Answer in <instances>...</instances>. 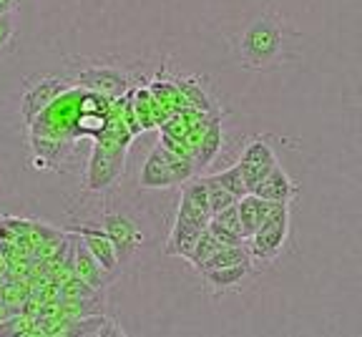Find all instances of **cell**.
Instances as JSON below:
<instances>
[{"instance_id": "1", "label": "cell", "mask_w": 362, "mask_h": 337, "mask_svg": "<svg viewBox=\"0 0 362 337\" xmlns=\"http://www.w3.org/2000/svg\"><path fill=\"white\" fill-rule=\"evenodd\" d=\"M239 56L244 66L255 71L277 66L282 58V23L272 13L257 18L239 40Z\"/></svg>"}, {"instance_id": "2", "label": "cell", "mask_w": 362, "mask_h": 337, "mask_svg": "<svg viewBox=\"0 0 362 337\" xmlns=\"http://www.w3.org/2000/svg\"><path fill=\"white\" fill-rule=\"evenodd\" d=\"M194 174H197V168H194L192 159L179 156V154L169 152L166 147L158 144V147L151 149L146 164H144L139 184L144 189H169V186L187 184Z\"/></svg>"}, {"instance_id": "3", "label": "cell", "mask_w": 362, "mask_h": 337, "mask_svg": "<svg viewBox=\"0 0 362 337\" xmlns=\"http://www.w3.org/2000/svg\"><path fill=\"white\" fill-rule=\"evenodd\" d=\"M289 236V204H277L259 224V229L247 239V249L255 264H269L282 254Z\"/></svg>"}, {"instance_id": "4", "label": "cell", "mask_w": 362, "mask_h": 337, "mask_svg": "<svg viewBox=\"0 0 362 337\" xmlns=\"http://www.w3.org/2000/svg\"><path fill=\"white\" fill-rule=\"evenodd\" d=\"M277 164H279L277 154H274V149H272L264 139L249 141L242 152V159H239V168H242L249 194H252V191H255L257 186L269 176V171L277 166Z\"/></svg>"}, {"instance_id": "5", "label": "cell", "mask_w": 362, "mask_h": 337, "mask_svg": "<svg viewBox=\"0 0 362 337\" xmlns=\"http://www.w3.org/2000/svg\"><path fill=\"white\" fill-rule=\"evenodd\" d=\"M103 229L111 236L113 247L119 252L121 264L129 262V259L139 252V247H141V242H144L141 229H139L129 217H124V214H116V212L103 214Z\"/></svg>"}, {"instance_id": "6", "label": "cell", "mask_w": 362, "mask_h": 337, "mask_svg": "<svg viewBox=\"0 0 362 337\" xmlns=\"http://www.w3.org/2000/svg\"><path fill=\"white\" fill-rule=\"evenodd\" d=\"M76 84L83 86L86 91L108 96V98H121L129 88V79L121 71L106 66H90L76 76Z\"/></svg>"}, {"instance_id": "7", "label": "cell", "mask_w": 362, "mask_h": 337, "mask_svg": "<svg viewBox=\"0 0 362 337\" xmlns=\"http://www.w3.org/2000/svg\"><path fill=\"white\" fill-rule=\"evenodd\" d=\"M71 234H78L83 239V244L88 247V252L101 262V267L111 275H119V267H121V259L119 252L113 247L111 236L106 234L103 227H93V224H83V227H74Z\"/></svg>"}, {"instance_id": "8", "label": "cell", "mask_w": 362, "mask_h": 337, "mask_svg": "<svg viewBox=\"0 0 362 337\" xmlns=\"http://www.w3.org/2000/svg\"><path fill=\"white\" fill-rule=\"evenodd\" d=\"M66 88H68L66 81H61V79H40L38 84L28 86V88L23 91L21 113H23V118H25V124H30L40 111H45V108L51 106Z\"/></svg>"}, {"instance_id": "9", "label": "cell", "mask_w": 362, "mask_h": 337, "mask_svg": "<svg viewBox=\"0 0 362 337\" xmlns=\"http://www.w3.org/2000/svg\"><path fill=\"white\" fill-rule=\"evenodd\" d=\"M74 275L81 277L83 282H88L93 290H103V287H108V282L116 277V275H111V272L103 270L101 262L88 252L83 239H81L78 244H74Z\"/></svg>"}, {"instance_id": "10", "label": "cell", "mask_w": 362, "mask_h": 337, "mask_svg": "<svg viewBox=\"0 0 362 337\" xmlns=\"http://www.w3.org/2000/svg\"><path fill=\"white\" fill-rule=\"evenodd\" d=\"M204 229H206V227L199 224V222L176 217L174 227H171L169 242H166V254H169V257H181L189 262V257H192V252H194V244H197L199 234H202Z\"/></svg>"}, {"instance_id": "11", "label": "cell", "mask_w": 362, "mask_h": 337, "mask_svg": "<svg viewBox=\"0 0 362 337\" xmlns=\"http://www.w3.org/2000/svg\"><path fill=\"white\" fill-rule=\"evenodd\" d=\"M252 194H257V197H262V199H269V202L289 204L297 194H300V186L294 184V181L287 176V171L277 164V166L269 171V176H267Z\"/></svg>"}, {"instance_id": "12", "label": "cell", "mask_w": 362, "mask_h": 337, "mask_svg": "<svg viewBox=\"0 0 362 337\" xmlns=\"http://www.w3.org/2000/svg\"><path fill=\"white\" fill-rule=\"evenodd\" d=\"M255 270V262H239L232 264V267H219V270H206L202 272V280L206 285V290L211 292H229L234 287H239Z\"/></svg>"}, {"instance_id": "13", "label": "cell", "mask_w": 362, "mask_h": 337, "mask_svg": "<svg viewBox=\"0 0 362 337\" xmlns=\"http://www.w3.org/2000/svg\"><path fill=\"white\" fill-rule=\"evenodd\" d=\"M279 202H269V199H262L257 194H247L237 202V209H239V219H242V229H244V236H252L259 224L267 219L272 214V209L277 207Z\"/></svg>"}, {"instance_id": "14", "label": "cell", "mask_w": 362, "mask_h": 337, "mask_svg": "<svg viewBox=\"0 0 362 337\" xmlns=\"http://www.w3.org/2000/svg\"><path fill=\"white\" fill-rule=\"evenodd\" d=\"M221 152V113H214L209 118V126L204 131L202 141H199L197 152H194L192 161H194V168H206Z\"/></svg>"}, {"instance_id": "15", "label": "cell", "mask_w": 362, "mask_h": 337, "mask_svg": "<svg viewBox=\"0 0 362 337\" xmlns=\"http://www.w3.org/2000/svg\"><path fill=\"white\" fill-rule=\"evenodd\" d=\"M148 91L153 93V98L158 101V106L164 108L166 113H176L181 111V108H187V96L181 93L179 84H171V81H161L156 79L151 86H148Z\"/></svg>"}, {"instance_id": "16", "label": "cell", "mask_w": 362, "mask_h": 337, "mask_svg": "<svg viewBox=\"0 0 362 337\" xmlns=\"http://www.w3.org/2000/svg\"><path fill=\"white\" fill-rule=\"evenodd\" d=\"M252 254H249L247 244H229V247H221L219 252L211 254L206 262H202L197 267L199 272H206V270H219V267H232V264L239 262H249Z\"/></svg>"}, {"instance_id": "17", "label": "cell", "mask_w": 362, "mask_h": 337, "mask_svg": "<svg viewBox=\"0 0 362 337\" xmlns=\"http://www.w3.org/2000/svg\"><path fill=\"white\" fill-rule=\"evenodd\" d=\"M176 84H179L181 93L187 96V103L192 108H199V111H206V113L214 111V101H211V96L206 93V88L202 86V79H199V76H192V79H179Z\"/></svg>"}, {"instance_id": "18", "label": "cell", "mask_w": 362, "mask_h": 337, "mask_svg": "<svg viewBox=\"0 0 362 337\" xmlns=\"http://www.w3.org/2000/svg\"><path fill=\"white\" fill-rule=\"evenodd\" d=\"M209 176L214 181H219L226 191H232L237 199H242V197H247V194H249L247 181H244V174H242V168H239V164H234V166L224 168V171H219V174H209Z\"/></svg>"}, {"instance_id": "19", "label": "cell", "mask_w": 362, "mask_h": 337, "mask_svg": "<svg viewBox=\"0 0 362 337\" xmlns=\"http://www.w3.org/2000/svg\"><path fill=\"white\" fill-rule=\"evenodd\" d=\"M221 247H229V244H221L209 229H204L202 234H199L197 244H194V252H192V257H189V262H192L194 267H199V264L206 262L214 252H219Z\"/></svg>"}, {"instance_id": "20", "label": "cell", "mask_w": 362, "mask_h": 337, "mask_svg": "<svg viewBox=\"0 0 362 337\" xmlns=\"http://www.w3.org/2000/svg\"><path fill=\"white\" fill-rule=\"evenodd\" d=\"M204 181H206V186H209V207H211V217L214 214H219L221 209L232 207V204H237L239 199L234 197L232 191H226L224 186L219 184V181H214L211 176H204Z\"/></svg>"}, {"instance_id": "21", "label": "cell", "mask_w": 362, "mask_h": 337, "mask_svg": "<svg viewBox=\"0 0 362 337\" xmlns=\"http://www.w3.org/2000/svg\"><path fill=\"white\" fill-rule=\"evenodd\" d=\"M206 229H209L221 244H247V239H244L242 234H237V232L229 229V227L219 224L216 219H209V227H206Z\"/></svg>"}, {"instance_id": "22", "label": "cell", "mask_w": 362, "mask_h": 337, "mask_svg": "<svg viewBox=\"0 0 362 337\" xmlns=\"http://www.w3.org/2000/svg\"><path fill=\"white\" fill-rule=\"evenodd\" d=\"M211 219H216L219 224H224V227H229V229H234L237 234H242L244 236V229H242V219H239V209H237V204H232V207H226V209H221L219 214H214ZM247 239V236H244Z\"/></svg>"}, {"instance_id": "23", "label": "cell", "mask_w": 362, "mask_h": 337, "mask_svg": "<svg viewBox=\"0 0 362 337\" xmlns=\"http://www.w3.org/2000/svg\"><path fill=\"white\" fill-rule=\"evenodd\" d=\"M16 25H13V13H0V53L13 43Z\"/></svg>"}, {"instance_id": "24", "label": "cell", "mask_w": 362, "mask_h": 337, "mask_svg": "<svg viewBox=\"0 0 362 337\" xmlns=\"http://www.w3.org/2000/svg\"><path fill=\"white\" fill-rule=\"evenodd\" d=\"M16 315H18V309H16V304L6 302V299L0 297V322H6V320H11V317H16Z\"/></svg>"}, {"instance_id": "25", "label": "cell", "mask_w": 362, "mask_h": 337, "mask_svg": "<svg viewBox=\"0 0 362 337\" xmlns=\"http://www.w3.org/2000/svg\"><path fill=\"white\" fill-rule=\"evenodd\" d=\"M8 275V259L0 254V277H6Z\"/></svg>"}]
</instances>
